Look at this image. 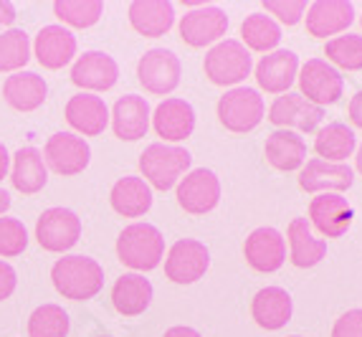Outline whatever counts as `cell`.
I'll return each mask as SVG.
<instances>
[{
  "mask_svg": "<svg viewBox=\"0 0 362 337\" xmlns=\"http://www.w3.org/2000/svg\"><path fill=\"white\" fill-rule=\"evenodd\" d=\"M51 282L61 297L74 302H86L102 292L104 287V269L99 261L84 253H69L59 259L51 269Z\"/></svg>",
  "mask_w": 362,
  "mask_h": 337,
  "instance_id": "6da1fadb",
  "label": "cell"
},
{
  "mask_svg": "<svg viewBox=\"0 0 362 337\" xmlns=\"http://www.w3.org/2000/svg\"><path fill=\"white\" fill-rule=\"evenodd\" d=\"M193 165V155L185 147L165 142H152L139 155V170L145 175V183L157 190H170L182 181V175Z\"/></svg>",
  "mask_w": 362,
  "mask_h": 337,
  "instance_id": "7a4b0ae2",
  "label": "cell"
},
{
  "mask_svg": "<svg viewBox=\"0 0 362 337\" xmlns=\"http://www.w3.org/2000/svg\"><path fill=\"white\" fill-rule=\"evenodd\" d=\"M117 256L134 271H152L165 256V236L152 223H132L117 239Z\"/></svg>",
  "mask_w": 362,
  "mask_h": 337,
  "instance_id": "3957f363",
  "label": "cell"
},
{
  "mask_svg": "<svg viewBox=\"0 0 362 337\" xmlns=\"http://www.w3.org/2000/svg\"><path fill=\"white\" fill-rule=\"evenodd\" d=\"M254 61H251V51L235 38H226L211 46L203 61V72L216 86H235L241 84L243 79L251 74Z\"/></svg>",
  "mask_w": 362,
  "mask_h": 337,
  "instance_id": "277c9868",
  "label": "cell"
},
{
  "mask_svg": "<svg viewBox=\"0 0 362 337\" xmlns=\"http://www.w3.org/2000/svg\"><path fill=\"white\" fill-rule=\"evenodd\" d=\"M266 117L264 96L248 86H233L218 99V120L235 135H246L261 125Z\"/></svg>",
  "mask_w": 362,
  "mask_h": 337,
  "instance_id": "5b68a950",
  "label": "cell"
},
{
  "mask_svg": "<svg viewBox=\"0 0 362 337\" xmlns=\"http://www.w3.org/2000/svg\"><path fill=\"white\" fill-rule=\"evenodd\" d=\"M81 239V218L71 208H49L36 221V241L41 249L54 253H64L74 249Z\"/></svg>",
  "mask_w": 362,
  "mask_h": 337,
  "instance_id": "8992f818",
  "label": "cell"
},
{
  "mask_svg": "<svg viewBox=\"0 0 362 337\" xmlns=\"http://www.w3.org/2000/svg\"><path fill=\"white\" fill-rule=\"evenodd\" d=\"M211 266V251L198 239H180L165 256V274L175 284H195L206 277Z\"/></svg>",
  "mask_w": 362,
  "mask_h": 337,
  "instance_id": "52a82bcc",
  "label": "cell"
},
{
  "mask_svg": "<svg viewBox=\"0 0 362 337\" xmlns=\"http://www.w3.org/2000/svg\"><path fill=\"white\" fill-rule=\"evenodd\" d=\"M137 76H139V84L145 86L150 94L165 96L170 91H175L177 84H180V76H182L180 59L170 48H150L139 59Z\"/></svg>",
  "mask_w": 362,
  "mask_h": 337,
  "instance_id": "ba28073f",
  "label": "cell"
},
{
  "mask_svg": "<svg viewBox=\"0 0 362 337\" xmlns=\"http://www.w3.org/2000/svg\"><path fill=\"white\" fill-rule=\"evenodd\" d=\"M269 122L276 125L279 130L314 132L325 122V109L312 104L302 94H296V91H286V94L276 96L274 104L269 107Z\"/></svg>",
  "mask_w": 362,
  "mask_h": 337,
  "instance_id": "9c48e42d",
  "label": "cell"
},
{
  "mask_svg": "<svg viewBox=\"0 0 362 337\" xmlns=\"http://www.w3.org/2000/svg\"><path fill=\"white\" fill-rule=\"evenodd\" d=\"M299 94L309 99L312 104L325 109V104H334L344 91V79L332 64H327L322 59H309L302 69H299Z\"/></svg>",
  "mask_w": 362,
  "mask_h": 337,
  "instance_id": "30bf717a",
  "label": "cell"
},
{
  "mask_svg": "<svg viewBox=\"0 0 362 337\" xmlns=\"http://www.w3.org/2000/svg\"><path fill=\"white\" fill-rule=\"evenodd\" d=\"M175 198L182 211L193 213V216L211 213L213 208L221 203V181H218V175L208 168L190 170V173L177 183Z\"/></svg>",
  "mask_w": 362,
  "mask_h": 337,
  "instance_id": "8fae6325",
  "label": "cell"
},
{
  "mask_svg": "<svg viewBox=\"0 0 362 337\" xmlns=\"http://www.w3.org/2000/svg\"><path fill=\"white\" fill-rule=\"evenodd\" d=\"M43 160H46V168L69 178V175H78L89 168L91 147L84 137L74 132H56L43 147Z\"/></svg>",
  "mask_w": 362,
  "mask_h": 337,
  "instance_id": "7c38bea8",
  "label": "cell"
},
{
  "mask_svg": "<svg viewBox=\"0 0 362 337\" xmlns=\"http://www.w3.org/2000/svg\"><path fill=\"white\" fill-rule=\"evenodd\" d=\"M352 218L355 211L342 193H320L309 203V221L327 239H339L342 234H347Z\"/></svg>",
  "mask_w": 362,
  "mask_h": 337,
  "instance_id": "4fadbf2b",
  "label": "cell"
},
{
  "mask_svg": "<svg viewBox=\"0 0 362 337\" xmlns=\"http://www.w3.org/2000/svg\"><path fill=\"white\" fill-rule=\"evenodd\" d=\"M228 30V16L216 6H200L180 18V36L187 46L203 48L218 43Z\"/></svg>",
  "mask_w": 362,
  "mask_h": 337,
  "instance_id": "5bb4252c",
  "label": "cell"
},
{
  "mask_svg": "<svg viewBox=\"0 0 362 337\" xmlns=\"http://www.w3.org/2000/svg\"><path fill=\"white\" fill-rule=\"evenodd\" d=\"M243 256L248 266L261 274H272L279 271L286 261V239L272 226H261L251 231L243 244Z\"/></svg>",
  "mask_w": 362,
  "mask_h": 337,
  "instance_id": "9a60e30c",
  "label": "cell"
},
{
  "mask_svg": "<svg viewBox=\"0 0 362 337\" xmlns=\"http://www.w3.org/2000/svg\"><path fill=\"white\" fill-rule=\"evenodd\" d=\"M117 79H119V67L104 51H84L71 67V81L89 94L112 89Z\"/></svg>",
  "mask_w": 362,
  "mask_h": 337,
  "instance_id": "2e32d148",
  "label": "cell"
},
{
  "mask_svg": "<svg viewBox=\"0 0 362 337\" xmlns=\"http://www.w3.org/2000/svg\"><path fill=\"white\" fill-rule=\"evenodd\" d=\"M355 183V170L344 163H325L320 157L307 160L299 173V188L307 193H342Z\"/></svg>",
  "mask_w": 362,
  "mask_h": 337,
  "instance_id": "e0dca14e",
  "label": "cell"
},
{
  "mask_svg": "<svg viewBox=\"0 0 362 337\" xmlns=\"http://www.w3.org/2000/svg\"><path fill=\"white\" fill-rule=\"evenodd\" d=\"M112 130L119 139L124 142H134V139H142L150 130L152 112L150 104H147L145 96L139 94H124L117 99V104L112 107Z\"/></svg>",
  "mask_w": 362,
  "mask_h": 337,
  "instance_id": "ac0fdd59",
  "label": "cell"
},
{
  "mask_svg": "<svg viewBox=\"0 0 362 337\" xmlns=\"http://www.w3.org/2000/svg\"><path fill=\"white\" fill-rule=\"evenodd\" d=\"M152 127H155L157 137L165 139V144L187 139L195 130L193 104L177 99V96H170V99L157 104V109L152 112Z\"/></svg>",
  "mask_w": 362,
  "mask_h": 337,
  "instance_id": "d6986e66",
  "label": "cell"
},
{
  "mask_svg": "<svg viewBox=\"0 0 362 337\" xmlns=\"http://www.w3.org/2000/svg\"><path fill=\"white\" fill-rule=\"evenodd\" d=\"M299 76V56L289 48H276L256 64V81L269 94H286Z\"/></svg>",
  "mask_w": 362,
  "mask_h": 337,
  "instance_id": "ffe728a7",
  "label": "cell"
},
{
  "mask_svg": "<svg viewBox=\"0 0 362 337\" xmlns=\"http://www.w3.org/2000/svg\"><path fill=\"white\" fill-rule=\"evenodd\" d=\"M307 30L314 38H327L344 33L355 21V8L347 0H317L307 8Z\"/></svg>",
  "mask_w": 362,
  "mask_h": 337,
  "instance_id": "44dd1931",
  "label": "cell"
},
{
  "mask_svg": "<svg viewBox=\"0 0 362 337\" xmlns=\"http://www.w3.org/2000/svg\"><path fill=\"white\" fill-rule=\"evenodd\" d=\"M33 54L43 69H64L76 56V36L64 25H43L33 41Z\"/></svg>",
  "mask_w": 362,
  "mask_h": 337,
  "instance_id": "7402d4cb",
  "label": "cell"
},
{
  "mask_svg": "<svg viewBox=\"0 0 362 337\" xmlns=\"http://www.w3.org/2000/svg\"><path fill=\"white\" fill-rule=\"evenodd\" d=\"M66 122L84 137H97L109 125V109L102 96L78 91L66 102Z\"/></svg>",
  "mask_w": 362,
  "mask_h": 337,
  "instance_id": "603a6c76",
  "label": "cell"
},
{
  "mask_svg": "<svg viewBox=\"0 0 362 337\" xmlns=\"http://www.w3.org/2000/svg\"><path fill=\"white\" fill-rule=\"evenodd\" d=\"M264 157L272 168L281 170V173H291V170L304 168V163H307V142L299 132L276 130L266 137Z\"/></svg>",
  "mask_w": 362,
  "mask_h": 337,
  "instance_id": "cb8c5ba5",
  "label": "cell"
},
{
  "mask_svg": "<svg viewBox=\"0 0 362 337\" xmlns=\"http://www.w3.org/2000/svg\"><path fill=\"white\" fill-rule=\"evenodd\" d=\"M291 312H294V302L289 292L281 287H264L261 292H256L251 302V314L256 325L264 330H281L291 319Z\"/></svg>",
  "mask_w": 362,
  "mask_h": 337,
  "instance_id": "d4e9b609",
  "label": "cell"
},
{
  "mask_svg": "<svg viewBox=\"0 0 362 337\" xmlns=\"http://www.w3.org/2000/svg\"><path fill=\"white\" fill-rule=\"evenodd\" d=\"M129 23L139 36L160 38L175 23V8L165 0H134L129 6Z\"/></svg>",
  "mask_w": 362,
  "mask_h": 337,
  "instance_id": "484cf974",
  "label": "cell"
},
{
  "mask_svg": "<svg viewBox=\"0 0 362 337\" xmlns=\"http://www.w3.org/2000/svg\"><path fill=\"white\" fill-rule=\"evenodd\" d=\"M49 96V84L36 72H16L3 84V99L18 112H36Z\"/></svg>",
  "mask_w": 362,
  "mask_h": 337,
  "instance_id": "4316f807",
  "label": "cell"
},
{
  "mask_svg": "<svg viewBox=\"0 0 362 337\" xmlns=\"http://www.w3.org/2000/svg\"><path fill=\"white\" fill-rule=\"evenodd\" d=\"M11 183L16 190L33 195V193L43 190L49 183V168L43 160V152L36 147H21L16 155L11 157Z\"/></svg>",
  "mask_w": 362,
  "mask_h": 337,
  "instance_id": "83f0119b",
  "label": "cell"
},
{
  "mask_svg": "<svg viewBox=\"0 0 362 337\" xmlns=\"http://www.w3.org/2000/svg\"><path fill=\"white\" fill-rule=\"evenodd\" d=\"M109 203L119 216L124 218H139L152 208V188L145 183V178L127 175L112 185Z\"/></svg>",
  "mask_w": 362,
  "mask_h": 337,
  "instance_id": "f1b7e54d",
  "label": "cell"
},
{
  "mask_svg": "<svg viewBox=\"0 0 362 337\" xmlns=\"http://www.w3.org/2000/svg\"><path fill=\"white\" fill-rule=\"evenodd\" d=\"M152 302V284L142 274H122L112 287V304L124 317H137Z\"/></svg>",
  "mask_w": 362,
  "mask_h": 337,
  "instance_id": "f546056e",
  "label": "cell"
},
{
  "mask_svg": "<svg viewBox=\"0 0 362 337\" xmlns=\"http://www.w3.org/2000/svg\"><path fill=\"white\" fill-rule=\"evenodd\" d=\"M286 239H289V259L299 269H312L327 256V241L312 234L307 218H294L289 223Z\"/></svg>",
  "mask_w": 362,
  "mask_h": 337,
  "instance_id": "4dcf8cb0",
  "label": "cell"
},
{
  "mask_svg": "<svg viewBox=\"0 0 362 337\" xmlns=\"http://www.w3.org/2000/svg\"><path fill=\"white\" fill-rule=\"evenodd\" d=\"M355 147V132L347 125H342V122H329L327 127H322L320 132H317V139H314V152L325 163H344L347 157H352Z\"/></svg>",
  "mask_w": 362,
  "mask_h": 337,
  "instance_id": "1f68e13d",
  "label": "cell"
},
{
  "mask_svg": "<svg viewBox=\"0 0 362 337\" xmlns=\"http://www.w3.org/2000/svg\"><path fill=\"white\" fill-rule=\"evenodd\" d=\"M241 38L243 46L251 48V51L272 54L281 41V25L266 13H251L241 23Z\"/></svg>",
  "mask_w": 362,
  "mask_h": 337,
  "instance_id": "d6a6232c",
  "label": "cell"
},
{
  "mask_svg": "<svg viewBox=\"0 0 362 337\" xmlns=\"http://www.w3.org/2000/svg\"><path fill=\"white\" fill-rule=\"evenodd\" d=\"M71 330V319L66 309L59 304H41L28 317V337H66Z\"/></svg>",
  "mask_w": 362,
  "mask_h": 337,
  "instance_id": "836d02e7",
  "label": "cell"
},
{
  "mask_svg": "<svg viewBox=\"0 0 362 337\" xmlns=\"http://www.w3.org/2000/svg\"><path fill=\"white\" fill-rule=\"evenodd\" d=\"M30 61V38L23 28L0 33V72H21Z\"/></svg>",
  "mask_w": 362,
  "mask_h": 337,
  "instance_id": "e575fe53",
  "label": "cell"
},
{
  "mask_svg": "<svg viewBox=\"0 0 362 337\" xmlns=\"http://www.w3.org/2000/svg\"><path fill=\"white\" fill-rule=\"evenodd\" d=\"M56 18L74 28H89L102 18L104 6L99 0H59L54 3Z\"/></svg>",
  "mask_w": 362,
  "mask_h": 337,
  "instance_id": "d590c367",
  "label": "cell"
},
{
  "mask_svg": "<svg viewBox=\"0 0 362 337\" xmlns=\"http://www.w3.org/2000/svg\"><path fill=\"white\" fill-rule=\"evenodd\" d=\"M325 56L334 67L347 69V72H360L362 69V36L357 33H344V36L329 38L325 46Z\"/></svg>",
  "mask_w": 362,
  "mask_h": 337,
  "instance_id": "8d00e7d4",
  "label": "cell"
},
{
  "mask_svg": "<svg viewBox=\"0 0 362 337\" xmlns=\"http://www.w3.org/2000/svg\"><path fill=\"white\" fill-rule=\"evenodd\" d=\"M28 249V229L18 218H6L0 216V256L3 259H13Z\"/></svg>",
  "mask_w": 362,
  "mask_h": 337,
  "instance_id": "74e56055",
  "label": "cell"
},
{
  "mask_svg": "<svg viewBox=\"0 0 362 337\" xmlns=\"http://www.w3.org/2000/svg\"><path fill=\"white\" fill-rule=\"evenodd\" d=\"M264 8L284 25H296L307 16V0H266Z\"/></svg>",
  "mask_w": 362,
  "mask_h": 337,
  "instance_id": "f35d334b",
  "label": "cell"
},
{
  "mask_svg": "<svg viewBox=\"0 0 362 337\" xmlns=\"http://www.w3.org/2000/svg\"><path fill=\"white\" fill-rule=\"evenodd\" d=\"M332 337H362V309H347L334 322Z\"/></svg>",
  "mask_w": 362,
  "mask_h": 337,
  "instance_id": "ab89813d",
  "label": "cell"
},
{
  "mask_svg": "<svg viewBox=\"0 0 362 337\" xmlns=\"http://www.w3.org/2000/svg\"><path fill=\"white\" fill-rule=\"evenodd\" d=\"M16 287H18V274L8 261L0 259V302L8 299L16 292Z\"/></svg>",
  "mask_w": 362,
  "mask_h": 337,
  "instance_id": "60d3db41",
  "label": "cell"
},
{
  "mask_svg": "<svg viewBox=\"0 0 362 337\" xmlns=\"http://www.w3.org/2000/svg\"><path fill=\"white\" fill-rule=\"evenodd\" d=\"M347 112H350L352 125L362 130V91H357V94L350 99V109H347Z\"/></svg>",
  "mask_w": 362,
  "mask_h": 337,
  "instance_id": "b9f144b4",
  "label": "cell"
},
{
  "mask_svg": "<svg viewBox=\"0 0 362 337\" xmlns=\"http://www.w3.org/2000/svg\"><path fill=\"white\" fill-rule=\"evenodd\" d=\"M16 21V6L8 0H0V25H11Z\"/></svg>",
  "mask_w": 362,
  "mask_h": 337,
  "instance_id": "7bdbcfd3",
  "label": "cell"
},
{
  "mask_svg": "<svg viewBox=\"0 0 362 337\" xmlns=\"http://www.w3.org/2000/svg\"><path fill=\"white\" fill-rule=\"evenodd\" d=\"M163 337H203L198 330H193V327H185V325H177V327H170L168 332H165Z\"/></svg>",
  "mask_w": 362,
  "mask_h": 337,
  "instance_id": "ee69618b",
  "label": "cell"
},
{
  "mask_svg": "<svg viewBox=\"0 0 362 337\" xmlns=\"http://www.w3.org/2000/svg\"><path fill=\"white\" fill-rule=\"evenodd\" d=\"M8 173H11V155H8L6 144L0 142V181L8 178Z\"/></svg>",
  "mask_w": 362,
  "mask_h": 337,
  "instance_id": "f6af8a7d",
  "label": "cell"
},
{
  "mask_svg": "<svg viewBox=\"0 0 362 337\" xmlns=\"http://www.w3.org/2000/svg\"><path fill=\"white\" fill-rule=\"evenodd\" d=\"M8 208H11V193L0 188V216H3V213H6Z\"/></svg>",
  "mask_w": 362,
  "mask_h": 337,
  "instance_id": "bcb514c9",
  "label": "cell"
},
{
  "mask_svg": "<svg viewBox=\"0 0 362 337\" xmlns=\"http://www.w3.org/2000/svg\"><path fill=\"white\" fill-rule=\"evenodd\" d=\"M357 170H360V175H362V144H360V150H357Z\"/></svg>",
  "mask_w": 362,
  "mask_h": 337,
  "instance_id": "7dc6e473",
  "label": "cell"
},
{
  "mask_svg": "<svg viewBox=\"0 0 362 337\" xmlns=\"http://www.w3.org/2000/svg\"><path fill=\"white\" fill-rule=\"evenodd\" d=\"M289 337H302V335H289Z\"/></svg>",
  "mask_w": 362,
  "mask_h": 337,
  "instance_id": "c3c4849f",
  "label": "cell"
},
{
  "mask_svg": "<svg viewBox=\"0 0 362 337\" xmlns=\"http://www.w3.org/2000/svg\"><path fill=\"white\" fill-rule=\"evenodd\" d=\"M360 21H362V18H360Z\"/></svg>",
  "mask_w": 362,
  "mask_h": 337,
  "instance_id": "681fc988",
  "label": "cell"
}]
</instances>
